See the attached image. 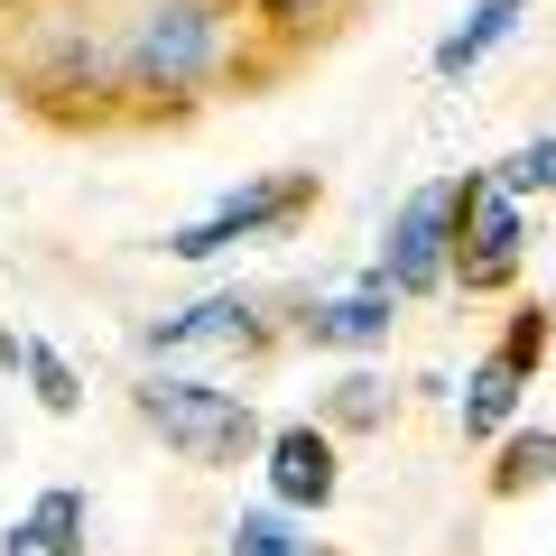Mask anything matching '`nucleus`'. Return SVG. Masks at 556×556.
Returning <instances> with one entry per match:
<instances>
[{
	"label": "nucleus",
	"mask_w": 556,
	"mask_h": 556,
	"mask_svg": "<svg viewBox=\"0 0 556 556\" xmlns=\"http://www.w3.org/2000/svg\"><path fill=\"white\" fill-rule=\"evenodd\" d=\"M519 20H529V0H473V10H464V20L437 38V56H427V65H437V84H464L482 56H492V47H510Z\"/></svg>",
	"instance_id": "obj_14"
},
{
	"label": "nucleus",
	"mask_w": 556,
	"mask_h": 556,
	"mask_svg": "<svg viewBox=\"0 0 556 556\" xmlns=\"http://www.w3.org/2000/svg\"><path fill=\"white\" fill-rule=\"evenodd\" d=\"M20 380H28V399H38L47 417H75V408H84V371H75L47 334H20Z\"/></svg>",
	"instance_id": "obj_17"
},
{
	"label": "nucleus",
	"mask_w": 556,
	"mask_h": 556,
	"mask_svg": "<svg viewBox=\"0 0 556 556\" xmlns=\"http://www.w3.org/2000/svg\"><path fill=\"white\" fill-rule=\"evenodd\" d=\"M556 482V427H510V437L492 445V473H482V492L492 501H529Z\"/></svg>",
	"instance_id": "obj_15"
},
{
	"label": "nucleus",
	"mask_w": 556,
	"mask_h": 556,
	"mask_svg": "<svg viewBox=\"0 0 556 556\" xmlns=\"http://www.w3.org/2000/svg\"><path fill=\"white\" fill-rule=\"evenodd\" d=\"M492 353L510 362L519 380H538V371H547V353H556V306H547V298H519L510 316H501V343H492Z\"/></svg>",
	"instance_id": "obj_19"
},
{
	"label": "nucleus",
	"mask_w": 556,
	"mask_h": 556,
	"mask_svg": "<svg viewBox=\"0 0 556 556\" xmlns=\"http://www.w3.org/2000/svg\"><path fill=\"white\" fill-rule=\"evenodd\" d=\"M130 417L195 473H241V464H260V437H269V417L241 390H223L204 371H159V362L130 380Z\"/></svg>",
	"instance_id": "obj_3"
},
{
	"label": "nucleus",
	"mask_w": 556,
	"mask_h": 556,
	"mask_svg": "<svg viewBox=\"0 0 556 556\" xmlns=\"http://www.w3.org/2000/svg\"><path fill=\"white\" fill-rule=\"evenodd\" d=\"M519 399H529V380H519L501 353H482L473 371H464V390H455V417H464V437H473V445H501V437L519 427Z\"/></svg>",
	"instance_id": "obj_12"
},
{
	"label": "nucleus",
	"mask_w": 556,
	"mask_h": 556,
	"mask_svg": "<svg viewBox=\"0 0 556 556\" xmlns=\"http://www.w3.org/2000/svg\"><path fill=\"white\" fill-rule=\"evenodd\" d=\"M0 556H93V501L75 482H47L10 529H0Z\"/></svg>",
	"instance_id": "obj_11"
},
{
	"label": "nucleus",
	"mask_w": 556,
	"mask_h": 556,
	"mask_svg": "<svg viewBox=\"0 0 556 556\" xmlns=\"http://www.w3.org/2000/svg\"><path fill=\"white\" fill-rule=\"evenodd\" d=\"M445 260H455V177L417 186V195L390 214V232H380V260H371V278L390 288L399 306H408V298H437V288H445Z\"/></svg>",
	"instance_id": "obj_7"
},
{
	"label": "nucleus",
	"mask_w": 556,
	"mask_h": 556,
	"mask_svg": "<svg viewBox=\"0 0 556 556\" xmlns=\"http://www.w3.org/2000/svg\"><path fill=\"white\" fill-rule=\"evenodd\" d=\"M390 417H399V390L380 371H343V380H325L316 390V427L325 437H390Z\"/></svg>",
	"instance_id": "obj_13"
},
{
	"label": "nucleus",
	"mask_w": 556,
	"mask_h": 556,
	"mask_svg": "<svg viewBox=\"0 0 556 556\" xmlns=\"http://www.w3.org/2000/svg\"><path fill=\"white\" fill-rule=\"evenodd\" d=\"M278 325H269V298H241V288H214V298H195V306H167V316H149L139 325V353L159 362H177V353H223V362H260V353H278Z\"/></svg>",
	"instance_id": "obj_6"
},
{
	"label": "nucleus",
	"mask_w": 556,
	"mask_h": 556,
	"mask_svg": "<svg viewBox=\"0 0 556 556\" xmlns=\"http://www.w3.org/2000/svg\"><path fill=\"white\" fill-rule=\"evenodd\" d=\"M0 371H20V334L10 325H0Z\"/></svg>",
	"instance_id": "obj_21"
},
{
	"label": "nucleus",
	"mask_w": 556,
	"mask_h": 556,
	"mask_svg": "<svg viewBox=\"0 0 556 556\" xmlns=\"http://www.w3.org/2000/svg\"><path fill=\"white\" fill-rule=\"evenodd\" d=\"M482 177H492L510 204H529V195H538V204H556V130H538V139H519V149H501Z\"/></svg>",
	"instance_id": "obj_18"
},
{
	"label": "nucleus",
	"mask_w": 556,
	"mask_h": 556,
	"mask_svg": "<svg viewBox=\"0 0 556 556\" xmlns=\"http://www.w3.org/2000/svg\"><path fill=\"white\" fill-rule=\"evenodd\" d=\"M390 325H399V298L362 269L353 288H334V298H298V316L278 325V334L306 343V353H380V343H390Z\"/></svg>",
	"instance_id": "obj_9"
},
{
	"label": "nucleus",
	"mask_w": 556,
	"mask_h": 556,
	"mask_svg": "<svg viewBox=\"0 0 556 556\" xmlns=\"http://www.w3.org/2000/svg\"><path fill=\"white\" fill-rule=\"evenodd\" d=\"M260 482H269V510L316 519V510H334V501H343V445L325 437L316 417H288V427L260 437Z\"/></svg>",
	"instance_id": "obj_8"
},
{
	"label": "nucleus",
	"mask_w": 556,
	"mask_h": 556,
	"mask_svg": "<svg viewBox=\"0 0 556 556\" xmlns=\"http://www.w3.org/2000/svg\"><path fill=\"white\" fill-rule=\"evenodd\" d=\"M112 75H121V130H186L204 102L269 93L278 65L241 28L232 0H139L112 20Z\"/></svg>",
	"instance_id": "obj_1"
},
{
	"label": "nucleus",
	"mask_w": 556,
	"mask_h": 556,
	"mask_svg": "<svg viewBox=\"0 0 556 556\" xmlns=\"http://www.w3.org/2000/svg\"><path fill=\"white\" fill-rule=\"evenodd\" d=\"M223 556H334V547L306 538V519H288V510H241L223 529Z\"/></svg>",
	"instance_id": "obj_16"
},
{
	"label": "nucleus",
	"mask_w": 556,
	"mask_h": 556,
	"mask_svg": "<svg viewBox=\"0 0 556 556\" xmlns=\"http://www.w3.org/2000/svg\"><path fill=\"white\" fill-rule=\"evenodd\" d=\"M316 204H325L316 167H278V177H251V186H232V195H214L195 223H177L159 251L167 260H223V251H241V241H288L298 223H316Z\"/></svg>",
	"instance_id": "obj_4"
},
{
	"label": "nucleus",
	"mask_w": 556,
	"mask_h": 556,
	"mask_svg": "<svg viewBox=\"0 0 556 556\" xmlns=\"http://www.w3.org/2000/svg\"><path fill=\"white\" fill-rule=\"evenodd\" d=\"M65 20H93V10H84V0H0V56L28 47L38 28H65Z\"/></svg>",
	"instance_id": "obj_20"
},
{
	"label": "nucleus",
	"mask_w": 556,
	"mask_h": 556,
	"mask_svg": "<svg viewBox=\"0 0 556 556\" xmlns=\"http://www.w3.org/2000/svg\"><path fill=\"white\" fill-rule=\"evenodd\" d=\"M241 10V28L260 38V56L278 65V75H298L316 47H334L343 28L362 20V0H232Z\"/></svg>",
	"instance_id": "obj_10"
},
{
	"label": "nucleus",
	"mask_w": 556,
	"mask_h": 556,
	"mask_svg": "<svg viewBox=\"0 0 556 556\" xmlns=\"http://www.w3.org/2000/svg\"><path fill=\"white\" fill-rule=\"evenodd\" d=\"M519 269H529V204H510L482 167H464L455 177V260H445V288L510 298Z\"/></svg>",
	"instance_id": "obj_5"
},
{
	"label": "nucleus",
	"mask_w": 556,
	"mask_h": 556,
	"mask_svg": "<svg viewBox=\"0 0 556 556\" xmlns=\"http://www.w3.org/2000/svg\"><path fill=\"white\" fill-rule=\"evenodd\" d=\"M0 84L38 130L56 139H112L121 130V75H112V28L102 20H65L38 28L28 47L0 56Z\"/></svg>",
	"instance_id": "obj_2"
}]
</instances>
